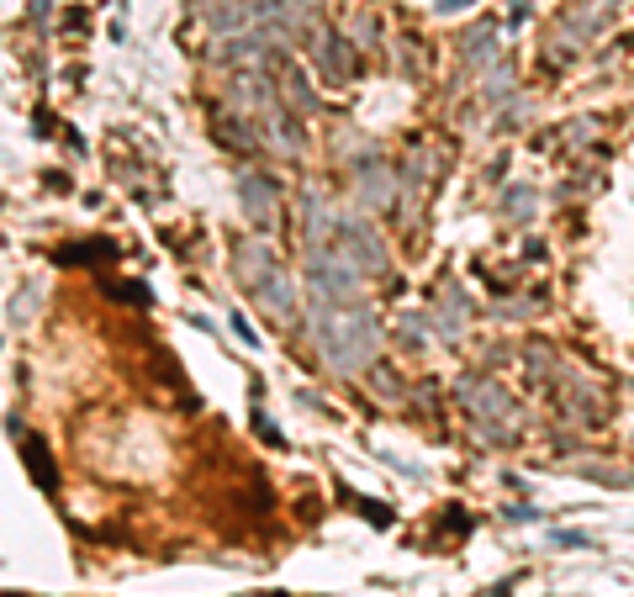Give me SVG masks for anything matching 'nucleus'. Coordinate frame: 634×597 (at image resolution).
Here are the masks:
<instances>
[{
  "mask_svg": "<svg viewBox=\"0 0 634 597\" xmlns=\"http://www.w3.org/2000/svg\"><path fill=\"white\" fill-rule=\"evenodd\" d=\"M465 43H471V48H465V59H471V64L497 59V32H492V27H476L471 37H465Z\"/></svg>",
  "mask_w": 634,
  "mask_h": 597,
  "instance_id": "obj_9",
  "label": "nucleus"
},
{
  "mask_svg": "<svg viewBox=\"0 0 634 597\" xmlns=\"http://www.w3.org/2000/svg\"><path fill=\"white\" fill-rule=\"evenodd\" d=\"M249 16H254V0H212V6H207V22H212L217 32L249 27Z\"/></svg>",
  "mask_w": 634,
  "mask_h": 597,
  "instance_id": "obj_6",
  "label": "nucleus"
},
{
  "mask_svg": "<svg viewBox=\"0 0 634 597\" xmlns=\"http://www.w3.org/2000/svg\"><path fill=\"white\" fill-rule=\"evenodd\" d=\"M312 328H317V349H323V360L333 370H344V376L365 370L370 360H376V349H381V328H376V317H370L365 307H317L312 302Z\"/></svg>",
  "mask_w": 634,
  "mask_h": 597,
  "instance_id": "obj_1",
  "label": "nucleus"
},
{
  "mask_svg": "<svg viewBox=\"0 0 634 597\" xmlns=\"http://www.w3.org/2000/svg\"><path fill=\"white\" fill-rule=\"evenodd\" d=\"M249 291L259 296V312H265V317H275V323H291V317H296V291H291V281L281 275V265H275V270H265V275H259V281H254Z\"/></svg>",
  "mask_w": 634,
  "mask_h": 597,
  "instance_id": "obj_5",
  "label": "nucleus"
},
{
  "mask_svg": "<svg viewBox=\"0 0 634 597\" xmlns=\"http://www.w3.org/2000/svg\"><path fill=\"white\" fill-rule=\"evenodd\" d=\"M233 333H238V344H249V349L259 344V339H254V328H249V323H244V317H238V312H233Z\"/></svg>",
  "mask_w": 634,
  "mask_h": 597,
  "instance_id": "obj_11",
  "label": "nucleus"
},
{
  "mask_svg": "<svg viewBox=\"0 0 634 597\" xmlns=\"http://www.w3.org/2000/svg\"><path fill=\"white\" fill-rule=\"evenodd\" d=\"M238 201H244V217L254 222L259 233H270L275 228V207H281V196H275V180H265L259 170H244L238 175Z\"/></svg>",
  "mask_w": 634,
  "mask_h": 597,
  "instance_id": "obj_3",
  "label": "nucleus"
},
{
  "mask_svg": "<svg viewBox=\"0 0 634 597\" xmlns=\"http://www.w3.org/2000/svg\"><path fill=\"white\" fill-rule=\"evenodd\" d=\"M281 74H286V101H291L296 111H312V90H307V74L296 69V64H281Z\"/></svg>",
  "mask_w": 634,
  "mask_h": 597,
  "instance_id": "obj_8",
  "label": "nucleus"
},
{
  "mask_svg": "<svg viewBox=\"0 0 634 597\" xmlns=\"http://www.w3.org/2000/svg\"><path fill=\"white\" fill-rule=\"evenodd\" d=\"M317 59H323V69L333 74V80H344V74L354 69V53H349L344 37H323V43H317Z\"/></svg>",
  "mask_w": 634,
  "mask_h": 597,
  "instance_id": "obj_7",
  "label": "nucleus"
},
{
  "mask_svg": "<svg viewBox=\"0 0 634 597\" xmlns=\"http://www.w3.org/2000/svg\"><path fill=\"white\" fill-rule=\"evenodd\" d=\"M460 402L471 407L481 423H513V397L497 381H465L460 386Z\"/></svg>",
  "mask_w": 634,
  "mask_h": 597,
  "instance_id": "obj_4",
  "label": "nucleus"
},
{
  "mask_svg": "<svg viewBox=\"0 0 634 597\" xmlns=\"http://www.w3.org/2000/svg\"><path fill=\"white\" fill-rule=\"evenodd\" d=\"M534 212V196L529 191H508V217H529Z\"/></svg>",
  "mask_w": 634,
  "mask_h": 597,
  "instance_id": "obj_10",
  "label": "nucleus"
},
{
  "mask_svg": "<svg viewBox=\"0 0 634 597\" xmlns=\"http://www.w3.org/2000/svg\"><path fill=\"white\" fill-rule=\"evenodd\" d=\"M333 249H339L360 275H381L386 270V244L376 238V228L360 222V217H339V222H333Z\"/></svg>",
  "mask_w": 634,
  "mask_h": 597,
  "instance_id": "obj_2",
  "label": "nucleus"
}]
</instances>
